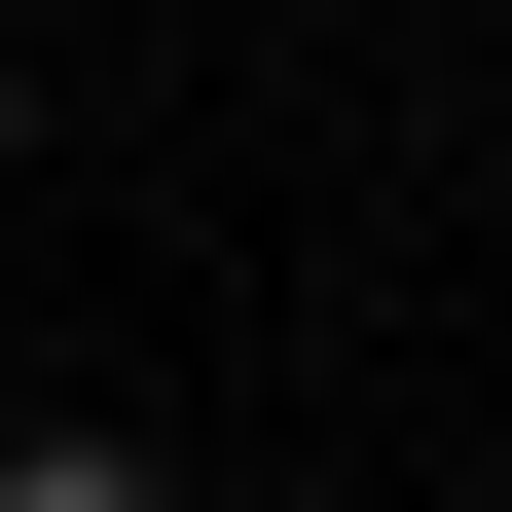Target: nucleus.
Masks as SVG:
<instances>
[{"label":"nucleus","mask_w":512,"mask_h":512,"mask_svg":"<svg viewBox=\"0 0 512 512\" xmlns=\"http://www.w3.org/2000/svg\"><path fill=\"white\" fill-rule=\"evenodd\" d=\"M0 512H183V476H147V439H0Z\"/></svg>","instance_id":"obj_1"},{"label":"nucleus","mask_w":512,"mask_h":512,"mask_svg":"<svg viewBox=\"0 0 512 512\" xmlns=\"http://www.w3.org/2000/svg\"><path fill=\"white\" fill-rule=\"evenodd\" d=\"M0 183H37V74H0Z\"/></svg>","instance_id":"obj_2"}]
</instances>
